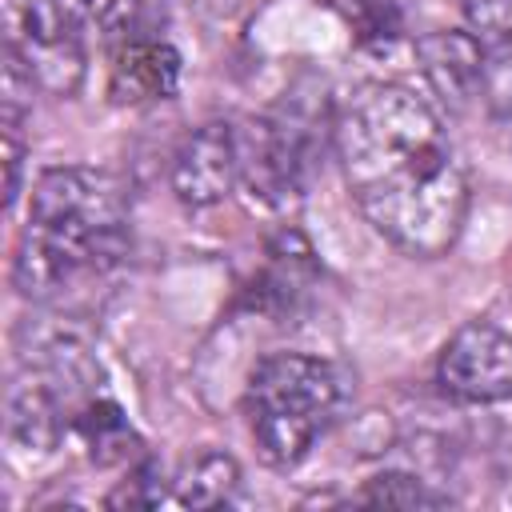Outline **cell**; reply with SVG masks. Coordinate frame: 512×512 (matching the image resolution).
Segmentation results:
<instances>
[{"label":"cell","instance_id":"obj_1","mask_svg":"<svg viewBox=\"0 0 512 512\" xmlns=\"http://www.w3.org/2000/svg\"><path fill=\"white\" fill-rule=\"evenodd\" d=\"M336 160L364 220L404 256H444L468 216V172L440 112L408 84H360L336 112Z\"/></svg>","mask_w":512,"mask_h":512},{"label":"cell","instance_id":"obj_2","mask_svg":"<svg viewBox=\"0 0 512 512\" xmlns=\"http://www.w3.org/2000/svg\"><path fill=\"white\" fill-rule=\"evenodd\" d=\"M128 248L124 188L96 168H48L32 184L28 224L16 244L12 284L20 296L56 300L104 276Z\"/></svg>","mask_w":512,"mask_h":512},{"label":"cell","instance_id":"obj_3","mask_svg":"<svg viewBox=\"0 0 512 512\" xmlns=\"http://www.w3.org/2000/svg\"><path fill=\"white\" fill-rule=\"evenodd\" d=\"M344 404L340 372L304 352H272L264 356L244 392V412L252 440L272 468H292L308 456V448L328 432Z\"/></svg>","mask_w":512,"mask_h":512},{"label":"cell","instance_id":"obj_4","mask_svg":"<svg viewBox=\"0 0 512 512\" xmlns=\"http://www.w3.org/2000/svg\"><path fill=\"white\" fill-rule=\"evenodd\" d=\"M88 0H0L4 52L28 84L72 96L88 68Z\"/></svg>","mask_w":512,"mask_h":512},{"label":"cell","instance_id":"obj_5","mask_svg":"<svg viewBox=\"0 0 512 512\" xmlns=\"http://www.w3.org/2000/svg\"><path fill=\"white\" fill-rule=\"evenodd\" d=\"M436 380L460 404L512 400V332L492 320H468L440 348Z\"/></svg>","mask_w":512,"mask_h":512},{"label":"cell","instance_id":"obj_6","mask_svg":"<svg viewBox=\"0 0 512 512\" xmlns=\"http://www.w3.org/2000/svg\"><path fill=\"white\" fill-rule=\"evenodd\" d=\"M236 180H240V136L224 120L196 128L172 156V192L188 208L220 204Z\"/></svg>","mask_w":512,"mask_h":512},{"label":"cell","instance_id":"obj_7","mask_svg":"<svg viewBox=\"0 0 512 512\" xmlns=\"http://www.w3.org/2000/svg\"><path fill=\"white\" fill-rule=\"evenodd\" d=\"M180 84V52L160 40H128L112 48V68H108V96L120 108H144L176 96Z\"/></svg>","mask_w":512,"mask_h":512},{"label":"cell","instance_id":"obj_8","mask_svg":"<svg viewBox=\"0 0 512 512\" xmlns=\"http://www.w3.org/2000/svg\"><path fill=\"white\" fill-rule=\"evenodd\" d=\"M468 36L480 48L484 104L512 128V0H460Z\"/></svg>","mask_w":512,"mask_h":512},{"label":"cell","instance_id":"obj_9","mask_svg":"<svg viewBox=\"0 0 512 512\" xmlns=\"http://www.w3.org/2000/svg\"><path fill=\"white\" fill-rule=\"evenodd\" d=\"M420 60L424 72L432 80V88L452 100L464 104L468 96H484V72H480V48L468 32H436L428 40H420Z\"/></svg>","mask_w":512,"mask_h":512},{"label":"cell","instance_id":"obj_10","mask_svg":"<svg viewBox=\"0 0 512 512\" xmlns=\"http://www.w3.org/2000/svg\"><path fill=\"white\" fill-rule=\"evenodd\" d=\"M240 472H236V460L224 456V452H204L196 456L184 476H180V488H176V500L188 504V508H216L232 496Z\"/></svg>","mask_w":512,"mask_h":512},{"label":"cell","instance_id":"obj_11","mask_svg":"<svg viewBox=\"0 0 512 512\" xmlns=\"http://www.w3.org/2000/svg\"><path fill=\"white\" fill-rule=\"evenodd\" d=\"M72 420H76L80 436L88 440V448H92V456H96L100 464H112V460L132 456L128 444H136V436H132V428L124 424V416H120L116 404H108V400H88Z\"/></svg>","mask_w":512,"mask_h":512},{"label":"cell","instance_id":"obj_12","mask_svg":"<svg viewBox=\"0 0 512 512\" xmlns=\"http://www.w3.org/2000/svg\"><path fill=\"white\" fill-rule=\"evenodd\" d=\"M364 504H400V508H416V504H448L444 492L428 488L424 480L408 476V472H384V476H372L368 488L360 492Z\"/></svg>","mask_w":512,"mask_h":512},{"label":"cell","instance_id":"obj_13","mask_svg":"<svg viewBox=\"0 0 512 512\" xmlns=\"http://www.w3.org/2000/svg\"><path fill=\"white\" fill-rule=\"evenodd\" d=\"M160 8H164V0H116L104 12V36L112 40V48H120L128 40H148Z\"/></svg>","mask_w":512,"mask_h":512}]
</instances>
